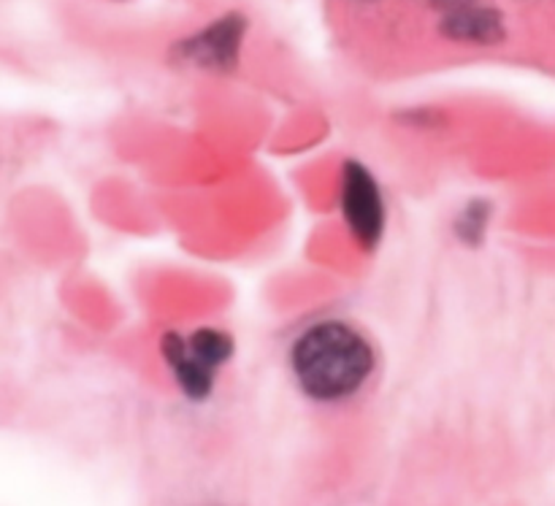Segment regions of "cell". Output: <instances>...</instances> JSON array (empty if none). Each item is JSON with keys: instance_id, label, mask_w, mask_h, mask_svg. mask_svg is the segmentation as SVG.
I'll use <instances>...</instances> for the list:
<instances>
[{"instance_id": "cell-4", "label": "cell", "mask_w": 555, "mask_h": 506, "mask_svg": "<svg viewBox=\"0 0 555 506\" xmlns=\"http://www.w3.org/2000/svg\"><path fill=\"white\" fill-rule=\"evenodd\" d=\"M247 22L238 14H225L222 20L211 22L204 30L195 33L193 38L182 41L179 54L184 63H193L206 70H228L236 65L238 52H242Z\"/></svg>"}, {"instance_id": "cell-1", "label": "cell", "mask_w": 555, "mask_h": 506, "mask_svg": "<svg viewBox=\"0 0 555 506\" xmlns=\"http://www.w3.org/2000/svg\"><path fill=\"white\" fill-rule=\"evenodd\" d=\"M291 368L307 395L341 401L358 393L372 377L374 350L358 328L341 320H325L293 341Z\"/></svg>"}, {"instance_id": "cell-2", "label": "cell", "mask_w": 555, "mask_h": 506, "mask_svg": "<svg viewBox=\"0 0 555 506\" xmlns=\"http://www.w3.org/2000/svg\"><path fill=\"white\" fill-rule=\"evenodd\" d=\"M231 336L215 328H201L188 336H163V358L171 366L184 395L201 401L211 393L220 368L231 361Z\"/></svg>"}, {"instance_id": "cell-3", "label": "cell", "mask_w": 555, "mask_h": 506, "mask_svg": "<svg viewBox=\"0 0 555 506\" xmlns=\"http://www.w3.org/2000/svg\"><path fill=\"white\" fill-rule=\"evenodd\" d=\"M341 215L358 244L372 249L379 242L385 228V204L377 179L361 163H347L341 173Z\"/></svg>"}, {"instance_id": "cell-5", "label": "cell", "mask_w": 555, "mask_h": 506, "mask_svg": "<svg viewBox=\"0 0 555 506\" xmlns=\"http://www.w3.org/2000/svg\"><path fill=\"white\" fill-rule=\"evenodd\" d=\"M442 33L455 38V41L493 43L504 38V22L499 11L482 9V5L475 3H459L444 16Z\"/></svg>"}]
</instances>
